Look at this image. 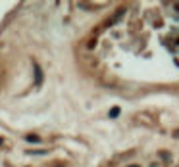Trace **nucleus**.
Listing matches in <instances>:
<instances>
[{"label": "nucleus", "mask_w": 179, "mask_h": 167, "mask_svg": "<svg viewBox=\"0 0 179 167\" xmlns=\"http://www.w3.org/2000/svg\"><path fill=\"white\" fill-rule=\"evenodd\" d=\"M27 140H29V142H39L41 138H39V137H27Z\"/></svg>", "instance_id": "2"}, {"label": "nucleus", "mask_w": 179, "mask_h": 167, "mask_svg": "<svg viewBox=\"0 0 179 167\" xmlns=\"http://www.w3.org/2000/svg\"><path fill=\"white\" fill-rule=\"evenodd\" d=\"M131 167H133V165H131Z\"/></svg>", "instance_id": "3"}, {"label": "nucleus", "mask_w": 179, "mask_h": 167, "mask_svg": "<svg viewBox=\"0 0 179 167\" xmlns=\"http://www.w3.org/2000/svg\"><path fill=\"white\" fill-rule=\"evenodd\" d=\"M118 114H119V109H118V108H114V109H112V111H110V115H112V117H116Z\"/></svg>", "instance_id": "1"}]
</instances>
